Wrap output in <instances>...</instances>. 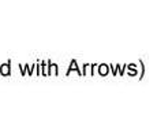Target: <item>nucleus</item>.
Wrapping results in <instances>:
<instances>
[{"instance_id":"nucleus-1","label":"nucleus","mask_w":157,"mask_h":137,"mask_svg":"<svg viewBox=\"0 0 157 137\" xmlns=\"http://www.w3.org/2000/svg\"><path fill=\"white\" fill-rule=\"evenodd\" d=\"M2 73H4V74H7V73H8V67H7V66H4V67L2 69Z\"/></svg>"}]
</instances>
